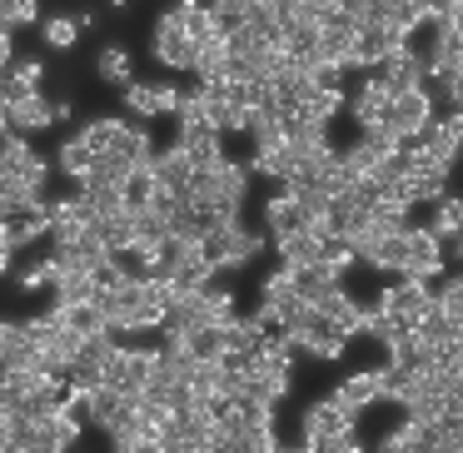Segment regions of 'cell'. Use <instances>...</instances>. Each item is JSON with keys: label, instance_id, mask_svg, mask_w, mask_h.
Instances as JSON below:
<instances>
[{"label": "cell", "instance_id": "5", "mask_svg": "<svg viewBox=\"0 0 463 453\" xmlns=\"http://www.w3.org/2000/svg\"><path fill=\"white\" fill-rule=\"evenodd\" d=\"M383 125H389V130H399L403 145L419 140V135L433 125V95H429V85H419V90H389V115H383Z\"/></svg>", "mask_w": 463, "mask_h": 453}, {"label": "cell", "instance_id": "17", "mask_svg": "<svg viewBox=\"0 0 463 453\" xmlns=\"http://www.w3.org/2000/svg\"><path fill=\"white\" fill-rule=\"evenodd\" d=\"M344 110L359 120V130H364V125H383V115H389V90L369 75L354 95H344Z\"/></svg>", "mask_w": 463, "mask_h": 453}, {"label": "cell", "instance_id": "8", "mask_svg": "<svg viewBox=\"0 0 463 453\" xmlns=\"http://www.w3.org/2000/svg\"><path fill=\"white\" fill-rule=\"evenodd\" d=\"M299 433H304V448H319V443H334V439H349L354 433V419L344 409H334L329 399L324 403H309L304 409V419H299Z\"/></svg>", "mask_w": 463, "mask_h": 453}, {"label": "cell", "instance_id": "20", "mask_svg": "<svg viewBox=\"0 0 463 453\" xmlns=\"http://www.w3.org/2000/svg\"><path fill=\"white\" fill-rule=\"evenodd\" d=\"M55 309H75V304H90L95 299V279L85 269H61V279H55Z\"/></svg>", "mask_w": 463, "mask_h": 453}, {"label": "cell", "instance_id": "32", "mask_svg": "<svg viewBox=\"0 0 463 453\" xmlns=\"http://www.w3.org/2000/svg\"><path fill=\"white\" fill-rule=\"evenodd\" d=\"M41 21V11H35L31 0H5V5H0V25H5V31H15V25H35Z\"/></svg>", "mask_w": 463, "mask_h": 453}, {"label": "cell", "instance_id": "14", "mask_svg": "<svg viewBox=\"0 0 463 453\" xmlns=\"http://www.w3.org/2000/svg\"><path fill=\"white\" fill-rule=\"evenodd\" d=\"M324 244H329V230H324V224H314V230H299V234L274 240V250H279L284 269H304V264H319L324 260Z\"/></svg>", "mask_w": 463, "mask_h": 453}, {"label": "cell", "instance_id": "36", "mask_svg": "<svg viewBox=\"0 0 463 453\" xmlns=\"http://www.w3.org/2000/svg\"><path fill=\"white\" fill-rule=\"evenodd\" d=\"M453 244H458V260H463V234H458V240H453Z\"/></svg>", "mask_w": 463, "mask_h": 453}, {"label": "cell", "instance_id": "2", "mask_svg": "<svg viewBox=\"0 0 463 453\" xmlns=\"http://www.w3.org/2000/svg\"><path fill=\"white\" fill-rule=\"evenodd\" d=\"M194 250H200V260L210 264L214 274H220V269H244L250 260H260V254H264V240H260V234H250L240 220H220L200 244H194Z\"/></svg>", "mask_w": 463, "mask_h": 453}, {"label": "cell", "instance_id": "24", "mask_svg": "<svg viewBox=\"0 0 463 453\" xmlns=\"http://www.w3.org/2000/svg\"><path fill=\"white\" fill-rule=\"evenodd\" d=\"M41 234H51V220H45V210H41V214H11V220H5V244H11V250H21V244H35Z\"/></svg>", "mask_w": 463, "mask_h": 453}, {"label": "cell", "instance_id": "1", "mask_svg": "<svg viewBox=\"0 0 463 453\" xmlns=\"http://www.w3.org/2000/svg\"><path fill=\"white\" fill-rule=\"evenodd\" d=\"M244 190H250V170H244V165H234V160H214V165H204V170H194L184 204L210 210L214 220H240Z\"/></svg>", "mask_w": 463, "mask_h": 453}, {"label": "cell", "instance_id": "22", "mask_svg": "<svg viewBox=\"0 0 463 453\" xmlns=\"http://www.w3.org/2000/svg\"><path fill=\"white\" fill-rule=\"evenodd\" d=\"M55 165H61V170L71 175L75 184H85V175L95 170V150L80 140V135H71V140L61 145V155H55Z\"/></svg>", "mask_w": 463, "mask_h": 453}, {"label": "cell", "instance_id": "34", "mask_svg": "<svg viewBox=\"0 0 463 453\" xmlns=\"http://www.w3.org/2000/svg\"><path fill=\"white\" fill-rule=\"evenodd\" d=\"M11 75L25 85V90H41V80H45V65H41V61H15V65H11Z\"/></svg>", "mask_w": 463, "mask_h": 453}, {"label": "cell", "instance_id": "3", "mask_svg": "<svg viewBox=\"0 0 463 453\" xmlns=\"http://www.w3.org/2000/svg\"><path fill=\"white\" fill-rule=\"evenodd\" d=\"M433 309V294H429V284H419V279H399V284H383V294H379V304H373V314H383L389 324H399V329H419L423 324V314Z\"/></svg>", "mask_w": 463, "mask_h": 453}, {"label": "cell", "instance_id": "19", "mask_svg": "<svg viewBox=\"0 0 463 453\" xmlns=\"http://www.w3.org/2000/svg\"><path fill=\"white\" fill-rule=\"evenodd\" d=\"M314 314H324L344 339H349V334H364V309H359V299H349V289H339L329 304H319Z\"/></svg>", "mask_w": 463, "mask_h": 453}, {"label": "cell", "instance_id": "21", "mask_svg": "<svg viewBox=\"0 0 463 453\" xmlns=\"http://www.w3.org/2000/svg\"><path fill=\"white\" fill-rule=\"evenodd\" d=\"M429 234H433L439 244H443V240H458V234H463V200H458V194H443V200L433 204Z\"/></svg>", "mask_w": 463, "mask_h": 453}, {"label": "cell", "instance_id": "13", "mask_svg": "<svg viewBox=\"0 0 463 453\" xmlns=\"http://www.w3.org/2000/svg\"><path fill=\"white\" fill-rule=\"evenodd\" d=\"M289 284H294V294H299V304H309V309L329 304L334 294L344 289L339 274H334L329 264H304V269H289Z\"/></svg>", "mask_w": 463, "mask_h": 453}, {"label": "cell", "instance_id": "4", "mask_svg": "<svg viewBox=\"0 0 463 453\" xmlns=\"http://www.w3.org/2000/svg\"><path fill=\"white\" fill-rule=\"evenodd\" d=\"M41 369V339L31 319H0V379Z\"/></svg>", "mask_w": 463, "mask_h": 453}, {"label": "cell", "instance_id": "25", "mask_svg": "<svg viewBox=\"0 0 463 453\" xmlns=\"http://www.w3.org/2000/svg\"><path fill=\"white\" fill-rule=\"evenodd\" d=\"M95 71H100L105 85H120V90L135 80V75H130V51H125V45H105L100 61H95Z\"/></svg>", "mask_w": 463, "mask_h": 453}, {"label": "cell", "instance_id": "28", "mask_svg": "<svg viewBox=\"0 0 463 453\" xmlns=\"http://www.w3.org/2000/svg\"><path fill=\"white\" fill-rule=\"evenodd\" d=\"M433 309H439L449 324H463V274H458V279H449L439 294H433Z\"/></svg>", "mask_w": 463, "mask_h": 453}, {"label": "cell", "instance_id": "31", "mask_svg": "<svg viewBox=\"0 0 463 453\" xmlns=\"http://www.w3.org/2000/svg\"><path fill=\"white\" fill-rule=\"evenodd\" d=\"M55 279H61V264L45 260V264H35V269L21 274V289L25 294H41V289H55Z\"/></svg>", "mask_w": 463, "mask_h": 453}, {"label": "cell", "instance_id": "37", "mask_svg": "<svg viewBox=\"0 0 463 453\" xmlns=\"http://www.w3.org/2000/svg\"><path fill=\"white\" fill-rule=\"evenodd\" d=\"M0 230H5V214H0Z\"/></svg>", "mask_w": 463, "mask_h": 453}, {"label": "cell", "instance_id": "7", "mask_svg": "<svg viewBox=\"0 0 463 453\" xmlns=\"http://www.w3.org/2000/svg\"><path fill=\"white\" fill-rule=\"evenodd\" d=\"M373 80H379L383 90H419V85L429 80L423 51L419 45H399V51H389L379 65H373Z\"/></svg>", "mask_w": 463, "mask_h": 453}, {"label": "cell", "instance_id": "27", "mask_svg": "<svg viewBox=\"0 0 463 453\" xmlns=\"http://www.w3.org/2000/svg\"><path fill=\"white\" fill-rule=\"evenodd\" d=\"M41 35H45L51 51H71V45L80 41V21H75V15H45Z\"/></svg>", "mask_w": 463, "mask_h": 453}, {"label": "cell", "instance_id": "11", "mask_svg": "<svg viewBox=\"0 0 463 453\" xmlns=\"http://www.w3.org/2000/svg\"><path fill=\"white\" fill-rule=\"evenodd\" d=\"M344 344H349V339H344V334L334 329L324 314H314V309L304 314V324L289 334V349H304V354H314V359H339Z\"/></svg>", "mask_w": 463, "mask_h": 453}, {"label": "cell", "instance_id": "29", "mask_svg": "<svg viewBox=\"0 0 463 453\" xmlns=\"http://www.w3.org/2000/svg\"><path fill=\"white\" fill-rule=\"evenodd\" d=\"M150 200H155V175H150V165H145V170H135L130 180H125V204H130V210H145Z\"/></svg>", "mask_w": 463, "mask_h": 453}, {"label": "cell", "instance_id": "18", "mask_svg": "<svg viewBox=\"0 0 463 453\" xmlns=\"http://www.w3.org/2000/svg\"><path fill=\"white\" fill-rule=\"evenodd\" d=\"M51 125H55V100H45L41 90H35V95H25V100H15V105H11V130L21 135V140H25V135H41V130H51Z\"/></svg>", "mask_w": 463, "mask_h": 453}, {"label": "cell", "instance_id": "23", "mask_svg": "<svg viewBox=\"0 0 463 453\" xmlns=\"http://www.w3.org/2000/svg\"><path fill=\"white\" fill-rule=\"evenodd\" d=\"M359 145L373 155V160H399V155L409 150V145L399 140V130H389V125H364V130H359Z\"/></svg>", "mask_w": 463, "mask_h": 453}, {"label": "cell", "instance_id": "16", "mask_svg": "<svg viewBox=\"0 0 463 453\" xmlns=\"http://www.w3.org/2000/svg\"><path fill=\"white\" fill-rule=\"evenodd\" d=\"M264 224H269V240H284V234L314 230L319 220H309V214L289 200V194H269V200H264Z\"/></svg>", "mask_w": 463, "mask_h": 453}, {"label": "cell", "instance_id": "9", "mask_svg": "<svg viewBox=\"0 0 463 453\" xmlns=\"http://www.w3.org/2000/svg\"><path fill=\"white\" fill-rule=\"evenodd\" d=\"M150 55L160 65H170V71H190V65H194V45H190V35H184V25L175 21V11H165L160 21H155Z\"/></svg>", "mask_w": 463, "mask_h": 453}, {"label": "cell", "instance_id": "12", "mask_svg": "<svg viewBox=\"0 0 463 453\" xmlns=\"http://www.w3.org/2000/svg\"><path fill=\"white\" fill-rule=\"evenodd\" d=\"M379 399H383V389H379V369L349 373V379H344L339 389L329 393V403H334V409H344L349 419H359V413H364V409H373Z\"/></svg>", "mask_w": 463, "mask_h": 453}, {"label": "cell", "instance_id": "30", "mask_svg": "<svg viewBox=\"0 0 463 453\" xmlns=\"http://www.w3.org/2000/svg\"><path fill=\"white\" fill-rule=\"evenodd\" d=\"M304 110H309V115H314V120H319V125H329L334 115L344 110V90H324V85H319V90L309 95V105H304Z\"/></svg>", "mask_w": 463, "mask_h": 453}, {"label": "cell", "instance_id": "10", "mask_svg": "<svg viewBox=\"0 0 463 453\" xmlns=\"http://www.w3.org/2000/svg\"><path fill=\"white\" fill-rule=\"evenodd\" d=\"M180 100H184V90H175V85H145V80H130V85H125V110L140 115V120L180 115Z\"/></svg>", "mask_w": 463, "mask_h": 453}, {"label": "cell", "instance_id": "6", "mask_svg": "<svg viewBox=\"0 0 463 453\" xmlns=\"http://www.w3.org/2000/svg\"><path fill=\"white\" fill-rule=\"evenodd\" d=\"M443 269V244L429 234V224H419V230H403V264H399V279H419L429 284L433 274Z\"/></svg>", "mask_w": 463, "mask_h": 453}, {"label": "cell", "instance_id": "15", "mask_svg": "<svg viewBox=\"0 0 463 453\" xmlns=\"http://www.w3.org/2000/svg\"><path fill=\"white\" fill-rule=\"evenodd\" d=\"M150 175H155V190H165V194H175V200H184V194H190V180H194V165L170 145V150H160V155L150 160Z\"/></svg>", "mask_w": 463, "mask_h": 453}, {"label": "cell", "instance_id": "35", "mask_svg": "<svg viewBox=\"0 0 463 453\" xmlns=\"http://www.w3.org/2000/svg\"><path fill=\"white\" fill-rule=\"evenodd\" d=\"M11 254H15V250H11V244H5V230H0V274L11 269Z\"/></svg>", "mask_w": 463, "mask_h": 453}, {"label": "cell", "instance_id": "33", "mask_svg": "<svg viewBox=\"0 0 463 453\" xmlns=\"http://www.w3.org/2000/svg\"><path fill=\"white\" fill-rule=\"evenodd\" d=\"M150 453H200V448H194V443H190V439H184V433L170 423V429H165L160 439L150 443Z\"/></svg>", "mask_w": 463, "mask_h": 453}, {"label": "cell", "instance_id": "26", "mask_svg": "<svg viewBox=\"0 0 463 453\" xmlns=\"http://www.w3.org/2000/svg\"><path fill=\"white\" fill-rule=\"evenodd\" d=\"M175 21L184 25V35H190V45H204V41H214L210 5H175Z\"/></svg>", "mask_w": 463, "mask_h": 453}]
</instances>
